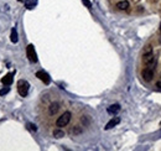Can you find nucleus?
I'll list each match as a JSON object with an SVG mask.
<instances>
[{
    "label": "nucleus",
    "mask_w": 161,
    "mask_h": 151,
    "mask_svg": "<svg viewBox=\"0 0 161 151\" xmlns=\"http://www.w3.org/2000/svg\"><path fill=\"white\" fill-rule=\"evenodd\" d=\"M12 79H14V73H8L2 78V83L4 86H10L12 83Z\"/></svg>",
    "instance_id": "0eeeda50"
},
{
    "label": "nucleus",
    "mask_w": 161,
    "mask_h": 151,
    "mask_svg": "<svg viewBox=\"0 0 161 151\" xmlns=\"http://www.w3.org/2000/svg\"><path fill=\"white\" fill-rule=\"evenodd\" d=\"M129 3L126 2V0H123V2H119L118 4H117V8L119 9V10H128L129 9Z\"/></svg>",
    "instance_id": "f8f14e48"
},
{
    "label": "nucleus",
    "mask_w": 161,
    "mask_h": 151,
    "mask_svg": "<svg viewBox=\"0 0 161 151\" xmlns=\"http://www.w3.org/2000/svg\"><path fill=\"white\" fill-rule=\"evenodd\" d=\"M107 112H108V114H110V115H115L120 112V105L119 104H112L110 107H108Z\"/></svg>",
    "instance_id": "6e6552de"
},
{
    "label": "nucleus",
    "mask_w": 161,
    "mask_h": 151,
    "mask_svg": "<svg viewBox=\"0 0 161 151\" xmlns=\"http://www.w3.org/2000/svg\"><path fill=\"white\" fill-rule=\"evenodd\" d=\"M149 52H153V47L151 46H146V48L144 50V53H149Z\"/></svg>",
    "instance_id": "f3484780"
},
{
    "label": "nucleus",
    "mask_w": 161,
    "mask_h": 151,
    "mask_svg": "<svg viewBox=\"0 0 161 151\" xmlns=\"http://www.w3.org/2000/svg\"><path fill=\"white\" fill-rule=\"evenodd\" d=\"M82 2H83V4H84L87 8H92V3L89 2V0H82Z\"/></svg>",
    "instance_id": "dca6fc26"
},
{
    "label": "nucleus",
    "mask_w": 161,
    "mask_h": 151,
    "mask_svg": "<svg viewBox=\"0 0 161 151\" xmlns=\"http://www.w3.org/2000/svg\"><path fill=\"white\" fill-rule=\"evenodd\" d=\"M36 5H37V0H25V8H26V9L31 10V9H34Z\"/></svg>",
    "instance_id": "9b49d317"
},
{
    "label": "nucleus",
    "mask_w": 161,
    "mask_h": 151,
    "mask_svg": "<svg viewBox=\"0 0 161 151\" xmlns=\"http://www.w3.org/2000/svg\"><path fill=\"white\" fill-rule=\"evenodd\" d=\"M28 126H29V129H31V130H34V131L37 130V128H35V125H32V124H28Z\"/></svg>",
    "instance_id": "a211bd4d"
},
{
    "label": "nucleus",
    "mask_w": 161,
    "mask_h": 151,
    "mask_svg": "<svg viewBox=\"0 0 161 151\" xmlns=\"http://www.w3.org/2000/svg\"><path fill=\"white\" fill-rule=\"evenodd\" d=\"M160 77H161V73H160Z\"/></svg>",
    "instance_id": "412c9836"
},
{
    "label": "nucleus",
    "mask_w": 161,
    "mask_h": 151,
    "mask_svg": "<svg viewBox=\"0 0 161 151\" xmlns=\"http://www.w3.org/2000/svg\"><path fill=\"white\" fill-rule=\"evenodd\" d=\"M71 117H72L71 112H64V113H63L61 117H58V119L56 120V125H57L58 128H62V126L68 125V123H70V120H71Z\"/></svg>",
    "instance_id": "f03ea898"
},
{
    "label": "nucleus",
    "mask_w": 161,
    "mask_h": 151,
    "mask_svg": "<svg viewBox=\"0 0 161 151\" xmlns=\"http://www.w3.org/2000/svg\"><path fill=\"white\" fill-rule=\"evenodd\" d=\"M53 136H55L56 139H61V138L64 136V131L60 130V129H56V130H53Z\"/></svg>",
    "instance_id": "4468645a"
},
{
    "label": "nucleus",
    "mask_w": 161,
    "mask_h": 151,
    "mask_svg": "<svg viewBox=\"0 0 161 151\" xmlns=\"http://www.w3.org/2000/svg\"><path fill=\"white\" fill-rule=\"evenodd\" d=\"M119 123H120V119H119V118H113L110 121L107 123V125L104 126V129H105V130H109V129L114 128L117 124H119Z\"/></svg>",
    "instance_id": "1a4fd4ad"
},
{
    "label": "nucleus",
    "mask_w": 161,
    "mask_h": 151,
    "mask_svg": "<svg viewBox=\"0 0 161 151\" xmlns=\"http://www.w3.org/2000/svg\"><path fill=\"white\" fill-rule=\"evenodd\" d=\"M160 31H161V24H160Z\"/></svg>",
    "instance_id": "aec40b11"
},
{
    "label": "nucleus",
    "mask_w": 161,
    "mask_h": 151,
    "mask_svg": "<svg viewBox=\"0 0 161 151\" xmlns=\"http://www.w3.org/2000/svg\"><path fill=\"white\" fill-rule=\"evenodd\" d=\"M143 62L149 67V68H153L154 70V67H155V57H154V53L153 52H149V53H144V56H143Z\"/></svg>",
    "instance_id": "7ed1b4c3"
},
{
    "label": "nucleus",
    "mask_w": 161,
    "mask_h": 151,
    "mask_svg": "<svg viewBox=\"0 0 161 151\" xmlns=\"http://www.w3.org/2000/svg\"><path fill=\"white\" fill-rule=\"evenodd\" d=\"M29 89H30V84H29L28 80L20 79L18 82V92H19V94L21 95V97H26L28 93H29Z\"/></svg>",
    "instance_id": "f257e3e1"
},
{
    "label": "nucleus",
    "mask_w": 161,
    "mask_h": 151,
    "mask_svg": "<svg viewBox=\"0 0 161 151\" xmlns=\"http://www.w3.org/2000/svg\"><path fill=\"white\" fill-rule=\"evenodd\" d=\"M26 54H28V58H29L30 62H32V63L37 62V54H36L34 45H29L28 47H26Z\"/></svg>",
    "instance_id": "20e7f679"
},
{
    "label": "nucleus",
    "mask_w": 161,
    "mask_h": 151,
    "mask_svg": "<svg viewBox=\"0 0 161 151\" xmlns=\"http://www.w3.org/2000/svg\"><path fill=\"white\" fill-rule=\"evenodd\" d=\"M58 109H60V104L58 103H52L48 107V113H50V115H55L58 112Z\"/></svg>",
    "instance_id": "9d476101"
},
{
    "label": "nucleus",
    "mask_w": 161,
    "mask_h": 151,
    "mask_svg": "<svg viewBox=\"0 0 161 151\" xmlns=\"http://www.w3.org/2000/svg\"><path fill=\"white\" fill-rule=\"evenodd\" d=\"M156 87H157L159 89H161V80H159L157 83H156Z\"/></svg>",
    "instance_id": "6ab92c4d"
},
{
    "label": "nucleus",
    "mask_w": 161,
    "mask_h": 151,
    "mask_svg": "<svg viewBox=\"0 0 161 151\" xmlns=\"http://www.w3.org/2000/svg\"><path fill=\"white\" fill-rule=\"evenodd\" d=\"M141 76L145 79V82H150L154 77V70L153 68H145V70H143V72H141Z\"/></svg>",
    "instance_id": "39448f33"
},
{
    "label": "nucleus",
    "mask_w": 161,
    "mask_h": 151,
    "mask_svg": "<svg viewBox=\"0 0 161 151\" xmlns=\"http://www.w3.org/2000/svg\"><path fill=\"white\" fill-rule=\"evenodd\" d=\"M10 40H11V42H12V44H16L18 41H19V37H18V31H16V29H12V30H11Z\"/></svg>",
    "instance_id": "ddd939ff"
},
{
    "label": "nucleus",
    "mask_w": 161,
    "mask_h": 151,
    "mask_svg": "<svg viewBox=\"0 0 161 151\" xmlns=\"http://www.w3.org/2000/svg\"><path fill=\"white\" fill-rule=\"evenodd\" d=\"M10 92V88L9 87H5V88H3V89H0V95H5V94H8Z\"/></svg>",
    "instance_id": "2eb2a0df"
},
{
    "label": "nucleus",
    "mask_w": 161,
    "mask_h": 151,
    "mask_svg": "<svg viewBox=\"0 0 161 151\" xmlns=\"http://www.w3.org/2000/svg\"><path fill=\"white\" fill-rule=\"evenodd\" d=\"M36 77L38 79H41L45 84H50V82H51V78H50L48 73H46L45 71H38V72H36Z\"/></svg>",
    "instance_id": "423d86ee"
}]
</instances>
